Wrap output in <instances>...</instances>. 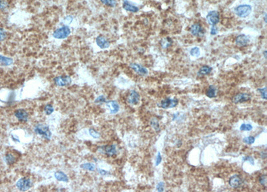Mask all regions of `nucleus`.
Listing matches in <instances>:
<instances>
[{"instance_id":"obj_1","label":"nucleus","mask_w":267,"mask_h":192,"mask_svg":"<svg viewBox=\"0 0 267 192\" xmlns=\"http://www.w3.org/2000/svg\"><path fill=\"white\" fill-rule=\"evenodd\" d=\"M70 34H71V30L69 26L64 25L54 30L52 35L54 38L62 40V39L67 38L70 35Z\"/></svg>"},{"instance_id":"obj_2","label":"nucleus","mask_w":267,"mask_h":192,"mask_svg":"<svg viewBox=\"0 0 267 192\" xmlns=\"http://www.w3.org/2000/svg\"><path fill=\"white\" fill-rule=\"evenodd\" d=\"M34 131L38 135L42 136V137L45 138V139L50 140L51 137H52V133L50 132L49 127L48 126L43 125V124H38V125H36Z\"/></svg>"},{"instance_id":"obj_3","label":"nucleus","mask_w":267,"mask_h":192,"mask_svg":"<svg viewBox=\"0 0 267 192\" xmlns=\"http://www.w3.org/2000/svg\"><path fill=\"white\" fill-rule=\"evenodd\" d=\"M235 13L240 18H246L251 13L252 7L248 4L240 5L235 8Z\"/></svg>"},{"instance_id":"obj_4","label":"nucleus","mask_w":267,"mask_h":192,"mask_svg":"<svg viewBox=\"0 0 267 192\" xmlns=\"http://www.w3.org/2000/svg\"><path fill=\"white\" fill-rule=\"evenodd\" d=\"M31 186H32V182L30 180V179L26 178V177H22L19 179L16 183V186L21 191H26L30 189Z\"/></svg>"},{"instance_id":"obj_5","label":"nucleus","mask_w":267,"mask_h":192,"mask_svg":"<svg viewBox=\"0 0 267 192\" xmlns=\"http://www.w3.org/2000/svg\"><path fill=\"white\" fill-rule=\"evenodd\" d=\"M206 19L210 25L216 26L220 20L219 13L217 11H211L206 16Z\"/></svg>"},{"instance_id":"obj_6","label":"nucleus","mask_w":267,"mask_h":192,"mask_svg":"<svg viewBox=\"0 0 267 192\" xmlns=\"http://www.w3.org/2000/svg\"><path fill=\"white\" fill-rule=\"evenodd\" d=\"M251 99V96L248 93H239L233 96L232 101L233 103L239 104L249 101Z\"/></svg>"},{"instance_id":"obj_7","label":"nucleus","mask_w":267,"mask_h":192,"mask_svg":"<svg viewBox=\"0 0 267 192\" xmlns=\"http://www.w3.org/2000/svg\"><path fill=\"white\" fill-rule=\"evenodd\" d=\"M54 82L58 86H66L71 84L72 79L69 76H58L54 79Z\"/></svg>"},{"instance_id":"obj_8","label":"nucleus","mask_w":267,"mask_h":192,"mask_svg":"<svg viewBox=\"0 0 267 192\" xmlns=\"http://www.w3.org/2000/svg\"><path fill=\"white\" fill-rule=\"evenodd\" d=\"M130 67L138 75H140V76H146V75H147L148 73V70L146 68L142 66V65L136 64V63H132V64H130Z\"/></svg>"},{"instance_id":"obj_9","label":"nucleus","mask_w":267,"mask_h":192,"mask_svg":"<svg viewBox=\"0 0 267 192\" xmlns=\"http://www.w3.org/2000/svg\"><path fill=\"white\" fill-rule=\"evenodd\" d=\"M178 104V99L176 98L172 99L170 98H167L161 101L160 106H161V107L163 108H169L175 107Z\"/></svg>"},{"instance_id":"obj_10","label":"nucleus","mask_w":267,"mask_h":192,"mask_svg":"<svg viewBox=\"0 0 267 192\" xmlns=\"http://www.w3.org/2000/svg\"><path fill=\"white\" fill-rule=\"evenodd\" d=\"M229 183L230 187H232V188L236 189L242 186L243 181H242V179L240 177V176H238V175H234V176L230 177Z\"/></svg>"},{"instance_id":"obj_11","label":"nucleus","mask_w":267,"mask_h":192,"mask_svg":"<svg viewBox=\"0 0 267 192\" xmlns=\"http://www.w3.org/2000/svg\"><path fill=\"white\" fill-rule=\"evenodd\" d=\"M96 42L98 47L100 48L101 49H106V48L110 47V43L108 39L105 36L102 35H99L96 38Z\"/></svg>"},{"instance_id":"obj_12","label":"nucleus","mask_w":267,"mask_h":192,"mask_svg":"<svg viewBox=\"0 0 267 192\" xmlns=\"http://www.w3.org/2000/svg\"><path fill=\"white\" fill-rule=\"evenodd\" d=\"M250 39L248 36L244 34H240L238 36L235 40V43L239 47H244L249 44Z\"/></svg>"},{"instance_id":"obj_13","label":"nucleus","mask_w":267,"mask_h":192,"mask_svg":"<svg viewBox=\"0 0 267 192\" xmlns=\"http://www.w3.org/2000/svg\"><path fill=\"white\" fill-rule=\"evenodd\" d=\"M14 115H15L16 117L18 118L19 121H21V122H27L28 120L29 115L28 112L26 110H24V109L22 108L18 109V110L15 111Z\"/></svg>"},{"instance_id":"obj_14","label":"nucleus","mask_w":267,"mask_h":192,"mask_svg":"<svg viewBox=\"0 0 267 192\" xmlns=\"http://www.w3.org/2000/svg\"><path fill=\"white\" fill-rule=\"evenodd\" d=\"M140 98V94L136 91H132L128 97V103L132 105H136L139 103Z\"/></svg>"},{"instance_id":"obj_15","label":"nucleus","mask_w":267,"mask_h":192,"mask_svg":"<svg viewBox=\"0 0 267 192\" xmlns=\"http://www.w3.org/2000/svg\"><path fill=\"white\" fill-rule=\"evenodd\" d=\"M190 33L195 36H199L204 33V30L200 24L195 23L192 25L190 29Z\"/></svg>"},{"instance_id":"obj_16","label":"nucleus","mask_w":267,"mask_h":192,"mask_svg":"<svg viewBox=\"0 0 267 192\" xmlns=\"http://www.w3.org/2000/svg\"><path fill=\"white\" fill-rule=\"evenodd\" d=\"M122 7L125 10L133 12V13H136V12L139 11V8H138L137 6H136L134 4H132L130 1H128V0H124Z\"/></svg>"},{"instance_id":"obj_17","label":"nucleus","mask_w":267,"mask_h":192,"mask_svg":"<svg viewBox=\"0 0 267 192\" xmlns=\"http://www.w3.org/2000/svg\"><path fill=\"white\" fill-rule=\"evenodd\" d=\"M103 151L104 153L110 157H112L117 154V149H116V145H108L103 147Z\"/></svg>"},{"instance_id":"obj_18","label":"nucleus","mask_w":267,"mask_h":192,"mask_svg":"<svg viewBox=\"0 0 267 192\" xmlns=\"http://www.w3.org/2000/svg\"><path fill=\"white\" fill-rule=\"evenodd\" d=\"M106 104L108 107L110 109L111 113H116L119 111L120 109V106L116 101H109L106 102Z\"/></svg>"},{"instance_id":"obj_19","label":"nucleus","mask_w":267,"mask_h":192,"mask_svg":"<svg viewBox=\"0 0 267 192\" xmlns=\"http://www.w3.org/2000/svg\"><path fill=\"white\" fill-rule=\"evenodd\" d=\"M212 68L209 66L207 65H205L203 66L199 69L197 75L198 76H205V75H208L210 74V72H212Z\"/></svg>"},{"instance_id":"obj_20","label":"nucleus","mask_w":267,"mask_h":192,"mask_svg":"<svg viewBox=\"0 0 267 192\" xmlns=\"http://www.w3.org/2000/svg\"><path fill=\"white\" fill-rule=\"evenodd\" d=\"M54 176L58 181H64V182H67L68 181V177L66 176V174L64 173L62 171H57L55 172L54 174Z\"/></svg>"},{"instance_id":"obj_21","label":"nucleus","mask_w":267,"mask_h":192,"mask_svg":"<svg viewBox=\"0 0 267 192\" xmlns=\"http://www.w3.org/2000/svg\"><path fill=\"white\" fill-rule=\"evenodd\" d=\"M216 94H217V88L214 85H210L206 92V95L209 98H214L216 96Z\"/></svg>"},{"instance_id":"obj_22","label":"nucleus","mask_w":267,"mask_h":192,"mask_svg":"<svg viewBox=\"0 0 267 192\" xmlns=\"http://www.w3.org/2000/svg\"><path fill=\"white\" fill-rule=\"evenodd\" d=\"M13 60L10 58L0 55V64L2 66H9L13 63Z\"/></svg>"},{"instance_id":"obj_23","label":"nucleus","mask_w":267,"mask_h":192,"mask_svg":"<svg viewBox=\"0 0 267 192\" xmlns=\"http://www.w3.org/2000/svg\"><path fill=\"white\" fill-rule=\"evenodd\" d=\"M150 125H151V127L153 128V129L155 130L156 131H160V128L158 120L156 117H153L150 119Z\"/></svg>"},{"instance_id":"obj_24","label":"nucleus","mask_w":267,"mask_h":192,"mask_svg":"<svg viewBox=\"0 0 267 192\" xmlns=\"http://www.w3.org/2000/svg\"><path fill=\"white\" fill-rule=\"evenodd\" d=\"M172 39L168 38V37L163 38L161 40V42H160V44H161L162 47L163 48H164V49H165V48H169L170 46L172 45Z\"/></svg>"},{"instance_id":"obj_25","label":"nucleus","mask_w":267,"mask_h":192,"mask_svg":"<svg viewBox=\"0 0 267 192\" xmlns=\"http://www.w3.org/2000/svg\"><path fill=\"white\" fill-rule=\"evenodd\" d=\"M81 167L82 169L88 170L89 171H94L96 169V165L95 164L92 163H84L81 165Z\"/></svg>"},{"instance_id":"obj_26","label":"nucleus","mask_w":267,"mask_h":192,"mask_svg":"<svg viewBox=\"0 0 267 192\" xmlns=\"http://www.w3.org/2000/svg\"><path fill=\"white\" fill-rule=\"evenodd\" d=\"M5 159H6V161L8 165L13 164V163L16 161V157L14 156L13 154H11V153L7 154L6 155V157H5Z\"/></svg>"},{"instance_id":"obj_27","label":"nucleus","mask_w":267,"mask_h":192,"mask_svg":"<svg viewBox=\"0 0 267 192\" xmlns=\"http://www.w3.org/2000/svg\"><path fill=\"white\" fill-rule=\"evenodd\" d=\"M101 3L108 7H115L116 5V0H99Z\"/></svg>"},{"instance_id":"obj_28","label":"nucleus","mask_w":267,"mask_h":192,"mask_svg":"<svg viewBox=\"0 0 267 192\" xmlns=\"http://www.w3.org/2000/svg\"><path fill=\"white\" fill-rule=\"evenodd\" d=\"M43 111H44V113L46 114V115H51V114H52L53 112L54 111V108H53L52 104H47V105L45 106Z\"/></svg>"},{"instance_id":"obj_29","label":"nucleus","mask_w":267,"mask_h":192,"mask_svg":"<svg viewBox=\"0 0 267 192\" xmlns=\"http://www.w3.org/2000/svg\"><path fill=\"white\" fill-rule=\"evenodd\" d=\"M73 19H74V18H73L72 16H65L64 19H63L62 23L64 24V25L68 26L72 22Z\"/></svg>"},{"instance_id":"obj_30","label":"nucleus","mask_w":267,"mask_h":192,"mask_svg":"<svg viewBox=\"0 0 267 192\" xmlns=\"http://www.w3.org/2000/svg\"><path fill=\"white\" fill-rule=\"evenodd\" d=\"M252 126L251 125V124L243 123V124H242L241 126L240 127V131H252Z\"/></svg>"},{"instance_id":"obj_31","label":"nucleus","mask_w":267,"mask_h":192,"mask_svg":"<svg viewBox=\"0 0 267 192\" xmlns=\"http://www.w3.org/2000/svg\"><path fill=\"white\" fill-rule=\"evenodd\" d=\"M254 141H255V138L254 137H252V136H249V137H244L243 138V142L246 144H252L254 143Z\"/></svg>"},{"instance_id":"obj_32","label":"nucleus","mask_w":267,"mask_h":192,"mask_svg":"<svg viewBox=\"0 0 267 192\" xmlns=\"http://www.w3.org/2000/svg\"><path fill=\"white\" fill-rule=\"evenodd\" d=\"M190 53L191 56H198L200 54V48L198 47L193 48L192 49H191Z\"/></svg>"},{"instance_id":"obj_33","label":"nucleus","mask_w":267,"mask_h":192,"mask_svg":"<svg viewBox=\"0 0 267 192\" xmlns=\"http://www.w3.org/2000/svg\"><path fill=\"white\" fill-rule=\"evenodd\" d=\"M258 181L259 183L263 186H266V183H267V179H266V175H263V176H260L259 179H258Z\"/></svg>"},{"instance_id":"obj_34","label":"nucleus","mask_w":267,"mask_h":192,"mask_svg":"<svg viewBox=\"0 0 267 192\" xmlns=\"http://www.w3.org/2000/svg\"><path fill=\"white\" fill-rule=\"evenodd\" d=\"M257 91H258L260 93H261L262 98H263L264 100H266L267 97H266V87H264V88H263V89H257Z\"/></svg>"},{"instance_id":"obj_35","label":"nucleus","mask_w":267,"mask_h":192,"mask_svg":"<svg viewBox=\"0 0 267 192\" xmlns=\"http://www.w3.org/2000/svg\"><path fill=\"white\" fill-rule=\"evenodd\" d=\"M89 133L92 137L94 138H99V136H100V134H99L98 131L94 129V128H90V129L89 130Z\"/></svg>"},{"instance_id":"obj_36","label":"nucleus","mask_w":267,"mask_h":192,"mask_svg":"<svg viewBox=\"0 0 267 192\" xmlns=\"http://www.w3.org/2000/svg\"><path fill=\"white\" fill-rule=\"evenodd\" d=\"M7 37V33L3 28H0V42L4 41Z\"/></svg>"},{"instance_id":"obj_37","label":"nucleus","mask_w":267,"mask_h":192,"mask_svg":"<svg viewBox=\"0 0 267 192\" xmlns=\"http://www.w3.org/2000/svg\"><path fill=\"white\" fill-rule=\"evenodd\" d=\"M242 160H243V161H249L250 163H251L252 165H254V159L252 157H250V156L244 157L242 158Z\"/></svg>"},{"instance_id":"obj_38","label":"nucleus","mask_w":267,"mask_h":192,"mask_svg":"<svg viewBox=\"0 0 267 192\" xmlns=\"http://www.w3.org/2000/svg\"><path fill=\"white\" fill-rule=\"evenodd\" d=\"M106 98L104 96H99L98 98L96 99L95 103H106Z\"/></svg>"},{"instance_id":"obj_39","label":"nucleus","mask_w":267,"mask_h":192,"mask_svg":"<svg viewBox=\"0 0 267 192\" xmlns=\"http://www.w3.org/2000/svg\"><path fill=\"white\" fill-rule=\"evenodd\" d=\"M164 182H159L158 183L156 188L157 190L158 191H164Z\"/></svg>"},{"instance_id":"obj_40","label":"nucleus","mask_w":267,"mask_h":192,"mask_svg":"<svg viewBox=\"0 0 267 192\" xmlns=\"http://www.w3.org/2000/svg\"><path fill=\"white\" fill-rule=\"evenodd\" d=\"M8 7V4L4 0H0V8L1 9H5Z\"/></svg>"},{"instance_id":"obj_41","label":"nucleus","mask_w":267,"mask_h":192,"mask_svg":"<svg viewBox=\"0 0 267 192\" xmlns=\"http://www.w3.org/2000/svg\"><path fill=\"white\" fill-rule=\"evenodd\" d=\"M162 161V156L160 153L158 152V155L156 156V166H158L159 164H160V163Z\"/></svg>"},{"instance_id":"obj_42","label":"nucleus","mask_w":267,"mask_h":192,"mask_svg":"<svg viewBox=\"0 0 267 192\" xmlns=\"http://www.w3.org/2000/svg\"><path fill=\"white\" fill-rule=\"evenodd\" d=\"M218 33V28L215 26H212L210 30L211 35H216Z\"/></svg>"},{"instance_id":"obj_43","label":"nucleus","mask_w":267,"mask_h":192,"mask_svg":"<svg viewBox=\"0 0 267 192\" xmlns=\"http://www.w3.org/2000/svg\"><path fill=\"white\" fill-rule=\"evenodd\" d=\"M99 173L101 175H102V176H106V175H108L109 173L108 171L103 169H99Z\"/></svg>"},{"instance_id":"obj_44","label":"nucleus","mask_w":267,"mask_h":192,"mask_svg":"<svg viewBox=\"0 0 267 192\" xmlns=\"http://www.w3.org/2000/svg\"><path fill=\"white\" fill-rule=\"evenodd\" d=\"M261 157H262V159H266V152H262L261 153Z\"/></svg>"},{"instance_id":"obj_45","label":"nucleus","mask_w":267,"mask_h":192,"mask_svg":"<svg viewBox=\"0 0 267 192\" xmlns=\"http://www.w3.org/2000/svg\"><path fill=\"white\" fill-rule=\"evenodd\" d=\"M266 54H267V52L265 50L264 51V52H263V54H264V58H266Z\"/></svg>"},{"instance_id":"obj_46","label":"nucleus","mask_w":267,"mask_h":192,"mask_svg":"<svg viewBox=\"0 0 267 192\" xmlns=\"http://www.w3.org/2000/svg\"><path fill=\"white\" fill-rule=\"evenodd\" d=\"M266 14H264V21H265V23L267 22V21H266Z\"/></svg>"}]
</instances>
